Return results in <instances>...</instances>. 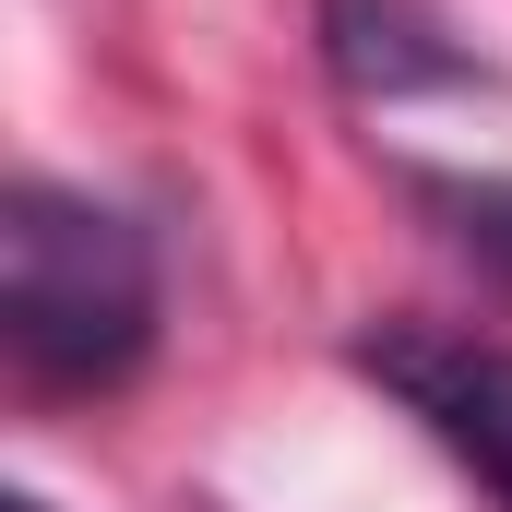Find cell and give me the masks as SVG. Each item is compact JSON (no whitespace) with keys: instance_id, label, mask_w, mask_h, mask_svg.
<instances>
[{"instance_id":"cell-3","label":"cell","mask_w":512,"mask_h":512,"mask_svg":"<svg viewBox=\"0 0 512 512\" xmlns=\"http://www.w3.org/2000/svg\"><path fill=\"white\" fill-rule=\"evenodd\" d=\"M322 72L358 108H405V96H465L477 48L429 0H322Z\"/></svg>"},{"instance_id":"cell-4","label":"cell","mask_w":512,"mask_h":512,"mask_svg":"<svg viewBox=\"0 0 512 512\" xmlns=\"http://www.w3.org/2000/svg\"><path fill=\"white\" fill-rule=\"evenodd\" d=\"M405 191H417V215H441V239L477 262V274L512 286V179H441V167H417Z\"/></svg>"},{"instance_id":"cell-1","label":"cell","mask_w":512,"mask_h":512,"mask_svg":"<svg viewBox=\"0 0 512 512\" xmlns=\"http://www.w3.org/2000/svg\"><path fill=\"white\" fill-rule=\"evenodd\" d=\"M167 322V274L143 215L60 191V179H12L0 203V346L12 370L48 393H120L155 358Z\"/></svg>"},{"instance_id":"cell-2","label":"cell","mask_w":512,"mask_h":512,"mask_svg":"<svg viewBox=\"0 0 512 512\" xmlns=\"http://www.w3.org/2000/svg\"><path fill=\"white\" fill-rule=\"evenodd\" d=\"M489 489L512 501V346H465V334H370L358 346Z\"/></svg>"}]
</instances>
